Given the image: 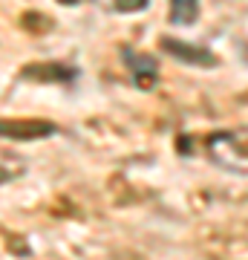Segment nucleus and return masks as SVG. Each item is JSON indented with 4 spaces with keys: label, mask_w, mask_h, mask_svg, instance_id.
I'll list each match as a JSON object with an SVG mask.
<instances>
[{
    "label": "nucleus",
    "mask_w": 248,
    "mask_h": 260,
    "mask_svg": "<svg viewBox=\"0 0 248 260\" xmlns=\"http://www.w3.org/2000/svg\"><path fill=\"white\" fill-rule=\"evenodd\" d=\"M81 70L73 64H64V61H32V64H23L18 70L20 81H32V84H69L78 81Z\"/></svg>",
    "instance_id": "3"
},
{
    "label": "nucleus",
    "mask_w": 248,
    "mask_h": 260,
    "mask_svg": "<svg viewBox=\"0 0 248 260\" xmlns=\"http://www.w3.org/2000/svg\"><path fill=\"white\" fill-rule=\"evenodd\" d=\"M58 3H64V6H73V3H78V0H58Z\"/></svg>",
    "instance_id": "9"
},
{
    "label": "nucleus",
    "mask_w": 248,
    "mask_h": 260,
    "mask_svg": "<svg viewBox=\"0 0 248 260\" xmlns=\"http://www.w3.org/2000/svg\"><path fill=\"white\" fill-rule=\"evenodd\" d=\"M159 49H162L165 55L188 64V67H199V70H217V67L222 64V58L217 55L211 47H205V44H191V41H182V38H173V35L159 38Z\"/></svg>",
    "instance_id": "1"
},
{
    "label": "nucleus",
    "mask_w": 248,
    "mask_h": 260,
    "mask_svg": "<svg viewBox=\"0 0 248 260\" xmlns=\"http://www.w3.org/2000/svg\"><path fill=\"white\" fill-rule=\"evenodd\" d=\"M110 9L113 12H121V15H130V12H145V9H150V0H113Z\"/></svg>",
    "instance_id": "7"
},
{
    "label": "nucleus",
    "mask_w": 248,
    "mask_h": 260,
    "mask_svg": "<svg viewBox=\"0 0 248 260\" xmlns=\"http://www.w3.org/2000/svg\"><path fill=\"white\" fill-rule=\"evenodd\" d=\"M20 26L26 29V32L44 35V32H49L55 23H52V18H46L44 12H23V15H20Z\"/></svg>",
    "instance_id": "6"
},
{
    "label": "nucleus",
    "mask_w": 248,
    "mask_h": 260,
    "mask_svg": "<svg viewBox=\"0 0 248 260\" xmlns=\"http://www.w3.org/2000/svg\"><path fill=\"white\" fill-rule=\"evenodd\" d=\"M121 61L127 67L130 73V81L136 90H153L159 81V73H162V67H159V58L150 55V52H141V49H133L130 44L121 47Z\"/></svg>",
    "instance_id": "2"
},
{
    "label": "nucleus",
    "mask_w": 248,
    "mask_h": 260,
    "mask_svg": "<svg viewBox=\"0 0 248 260\" xmlns=\"http://www.w3.org/2000/svg\"><path fill=\"white\" fill-rule=\"evenodd\" d=\"M202 15L199 0H167V20L173 26H193Z\"/></svg>",
    "instance_id": "5"
},
{
    "label": "nucleus",
    "mask_w": 248,
    "mask_h": 260,
    "mask_svg": "<svg viewBox=\"0 0 248 260\" xmlns=\"http://www.w3.org/2000/svg\"><path fill=\"white\" fill-rule=\"evenodd\" d=\"M12 177H15V174H12L9 168H3V165H0V185H6V182H9Z\"/></svg>",
    "instance_id": "8"
},
{
    "label": "nucleus",
    "mask_w": 248,
    "mask_h": 260,
    "mask_svg": "<svg viewBox=\"0 0 248 260\" xmlns=\"http://www.w3.org/2000/svg\"><path fill=\"white\" fill-rule=\"evenodd\" d=\"M55 133L58 124L49 119H0V139L9 142H41Z\"/></svg>",
    "instance_id": "4"
}]
</instances>
